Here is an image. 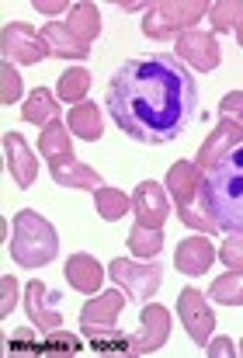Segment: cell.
Returning a JSON list of instances; mask_svg holds the SVG:
<instances>
[{"label":"cell","mask_w":243,"mask_h":358,"mask_svg":"<svg viewBox=\"0 0 243 358\" xmlns=\"http://www.w3.org/2000/svg\"><path fill=\"white\" fill-rule=\"evenodd\" d=\"M21 119L31 122V125H49V122L59 119V98L49 91V87H35L24 105H21Z\"/></svg>","instance_id":"20"},{"label":"cell","mask_w":243,"mask_h":358,"mask_svg":"<svg viewBox=\"0 0 243 358\" xmlns=\"http://www.w3.org/2000/svg\"><path fill=\"white\" fill-rule=\"evenodd\" d=\"M87 91H91V73L80 70V66L66 70V73L59 77V84H56V98H59V101H70V105H80V101L87 98Z\"/></svg>","instance_id":"24"},{"label":"cell","mask_w":243,"mask_h":358,"mask_svg":"<svg viewBox=\"0 0 243 358\" xmlns=\"http://www.w3.org/2000/svg\"><path fill=\"white\" fill-rule=\"evenodd\" d=\"M52 171V181L63 185V188H84V192H98L101 188V174L80 160H66L59 167H49Z\"/></svg>","instance_id":"21"},{"label":"cell","mask_w":243,"mask_h":358,"mask_svg":"<svg viewBox=\"0 0 243 358\" xmlns=\"http://www.w3.org/2000/svg\"><path fill=\"white\" fill-rule=\"evenodd\" d=\"M198 206L223 234H243V146L230 150L202 178Z\"/></svg>","instance_id":"2"},{"label":"cell","mask_w":243,"mask_h":358,"mask_svg":"<svg viewBox=\"0 0 243 358\" xmlns=\"http://www.w3.org/2000/svg\"><path fill=\"white\" fill-rule=\"evenodd\" d=\"M219 261L230 268V271H240L243 268V234H230L219 247Z\"/></svg>","instance_id":"33"},{"label":"cell","mask_w":243,"mask_h":358,"mask_svg":"<svg viewBox=\"0 0 243 358\" xmlns=\"http://www.w3.org/2000/svg\"><path fill=\"white\" fill-rule=\"evenodd\" d=\"M209 296H212L216 303H223V306H243V268L223 275V278H216L212 289H209Z\"/></svg>","instance_id":"27"},{"label":"cell","mask_w":243,"mask_h":358,"mask_svg":"<svg viewBox=\"0 0 243 358\" xmlns=\"http://www.w3.org/2000/svg\"><path fill=\"white\" fill-rule=\"evenodd\" d=\"M212 261H216V247H212L209 237H188L174 250V264L184 275H205Z\"/></svg>","instance_id":"17"},{"label":"cell","mask_w":243,"mask_h":358,"mask_svg":"<svg viewBox=\"0 0 243 358\" xmlns=\"http://www.w3.org/2000/svg\"><path fill=\"white\" fill-rule=\"evenodd\" d=\"M170 338V313L156 303H149L139 317V331L128 334V355H149Z\"/></svg>","instance_id":"9"},{"label":"cell","mask_w":243,"mask_h":358,"mask_svg":"<svg viewBox=\"0 0 243 358\" xmlns=\"http://www.w3.org/2000/svg\"><path fill=\"white\" fill-rule=\"evenodd\" d=\"M24 313L38 334H56L63 331V313H59V292H52L45 282H28L24 285Z\"/></svg>","instance_id":"7"},{"label":"cell","mask_w":243,"mask_h":358,"mask_svg":"<svg viewBox=\"0 0 243 358\" xmlns=\"http://www.w3.org/2000/svg\"><path fill=\"white\" fill-rule=\"evenodd\" d=\"M177 220H181L184 227L198 230V234H216V230H219V227L205 216V209H202V206H184V209H177Z\"/></svg>","instance_id":"32"},{"label":"cell","mask_w":243,"mask_h":358,"mask_svg":"<svg viewBox=\"0 0 243 358\" xmlns=\"http://www.w3.org/2000/svg\"><path fill=\"white\" fill-rule=\"evenodd\" d=\"M38 35H42L49 56H59V59H80V63L91 56V45L80 42L63 21H45V24L38 28Z\"/></svg>","instance_id":"14"},{"label":"cell","mask_w":243,"mask_h":358,"mask_svg":"<svg viewBox=\"0 0 243 358\" xmlns=\"http://www.w3.org/2000/svg\"><path fill=\"white\" fill-rule=\"evenodd\" d=\"M240 14H243L240 0H216V3H209V21H212L216 31H233Z\"/></svg>","instance_id":"29"},{"label":"cell","mask_w":243,"mask_h":358,"mask_svg":"<svg viewBox=\"0 0 243 358\" xmlns=\"http://www.w3.org/2000/svg\"><path fill=\"white\" fill-rule=\"evenodd\" d=\"M122 306H125V292H98L84 310H80V331L84 338L91 334H101V331H112L115 320H119Z\"/></svg>","instance_id":"12"},{"label":"cell","mask_w":243,"mask_h":358,"mask_svg":"<svg viewBox=\"0 0 243 358\" xmlns=\"http://www.w3.org/2000/svg\"><path fill=\"white\" fill-rule=\"evenodd\" d=\"M237 146H243V129H237V125H230V122H219L216 125V132L202 143V150H198V171H212L216 167V160H223L230 150H237Z\"/></svg>","instance_id":"16"},{"label":"cell","mask_w":243,"mask_h":358,"mask_svg":"<svg viewBox=\"0 0 243 358\" xmlns=\"http://www.w3.org/2000/svg\"><path fill=\"white\" fill-rule=\"evenodd\" d=\"M0 101L3 105L21 101V73L14 70V63H3L0 66Z\"/></svg>","instance_id":"31"},{"label":"cell","mask_w":243,"mask_h":358,"mask_svg":"<svg viewBox=\"0 0 243 358\" xmlns=\"http://www.w3.org/2000/svg\"><path fill=\"white\" fill-rule=\"evenodd\" d=\"M3 157H7V171L17 181V188H31L38 178V164H35L28 143L21 139V132H3Z\"/></svg>","instance_id":"13"},{"label":"cell","mask_w":243,"mask_h":358,"mask_svg":"<svg viewBox=\"0 0 243 358\" xmlns=\"http://www.w3.org/2000/svg\"><path fill=\"white\" fill-rule=\"evenodd\" d=\"M132 213H135L139 227L163 230V223L170 216V202H167V192L160 188V181H139V188L132 192Z\"/></svg>","instance_id":"10"},{"label":"cell","mask_w":243,"mask_h":358,"mask_svg":"<svg viewBox=\"0 0 243 358\" xmlns=\"http://www.w3.org/2000/svg\"><path fill=\"white\" fill-rule=\"evenodd\" d=\"M70 132H77V139H87V143H94V139H101V132H105V125H101V108L94 105V101H80V105H73V112H70Z\"/></svg>","instance_id":"23"},{"label":"cell","mask_w":243,"mask_h":358,"mask_svg":"<svg viewBox=\"0 0 243 358\" xmlns=\"http://www.w3.org/2000/svg\"><path fill=\"white\" fill-rule=\"evenodd\" d=\"M0 289H3V299H0V317H7V313L14 310V303H17V278H14V275H3Z\"/></svg>","instance_id":"35"},{"label":"cell","mask_w":243,"mask_h":358,"mask_svg":"<svg viewBox=\"0 0 243 358\" xmlns=\"http://www.w3.org/2000/svg\"><path fill=\"white\" fill-rule=\"evenodd\" d=\"M219 122H230V125L243 129V91H230L219 101Z\"/></svg>","instance_id":"34"},{"label":"cell","mask_w":243,"mask_h":358,"mask_svg":"<svg viewBox=\"0 0 243 358\" xmlns=\"http://www.w3.org/2000/svg\"><path fill=\"white\" fill-rule=\"evenodd\" d=\"M66 282L77 289V292H101L105 285V268L91 257V254H73L63 268Z\"/></svg>","instance_id":"18"},{"label":"cell","mask_w":243,"mask_h":358,"mask_svg":"<svg viewBox=\"0 0 243 358\" xmlns=\"http://www.w3.org/2000/svg\"><path fill=\"white\" fill-rule=\"evenodd\" d=\"M108 275H112V282L119 285L122 292L132 296V299H149L160 289V282H163V268L153 264V257L146 264H132L128 257H115L108 264Z\"/></svg>","instance_id":"5"},{"label":"cell","mask_w":243,"mask_h":358,"mask_svg":"<svg viewBox=\"0 0 243 358\" xmlns=\"http://www.w3.org/2000/svg\"><path fill=\"white\" fill-rule=\"evenodd\" d=\"M77 352H84V341L66 331L45 334V341H38V348H35V355H77Z\"/></svg>","instance_id":"28"},{"label":"cell","mask_w":243,"mask_h":358,"mask_svg":"<svg viewBox=\"0 0 243 358\" xmlns=\"http://www.w3.org/2000/svg\"><path fill=\"white\" fill-rule=\"evenodd\" d=\"M237 355H243V345H240V348H237Z\"/></svg>","instance_id":"40"},{"label":"cell","mask_w":243,"mask_h":358,"mask_svg":"<svg viewBox=\"0 0 243 358\" xmlns=\"http://www.w3.org/2000/svg\"><path fill=\"white\" fill-rule=\"evenodd\" d=\"M205 355L209 358H233L237 355V348H233V341H230V338H216V341H209V345H205Z\"/></svg>","instance_id":"36"},{"label":"cell","mask_w":243,"mask_h":358,"mask_svg":"<svg viewBox=\"0 0 243 358\" xmlns=\"http://www.w3.org/2000/svg\"><path fill=\"white\" fill-rule=\"evenodd\" d=\"M66 28L80 38V42H94L98 35H101V10L94 7V3H87V0H80V3H73L70 7V17H66Z\"/></svg>","instance_id":"22"},{"label":"cell","mask_w":243,"mask_h":358,"mask_svg":"<svg viewBox=\"0 0 243 358\" xmlns=\"http://www.w3.org/2000/svg\"><path fill=\"white\" fill-rule=\"evenodd\" d=\"M125 243H128V250H132L135 257L149 261V257H156V254L163 250V230H149V227H139V223H135V227L128 230Z\"/></svg>","instance_id":"25"},{"label":"cell","mask_w":243,"mask_h":358,"mask_svg":"<svg viewBox=\"0 0 243 358\" xmlns=\"http://www.w3.org/2000/svg\"><path fill=\"white\" fill-rule=\"evenodd\" d=\"M122 10H149V3H132V0H122Z\"/></svg>","instance_id":"38"},{"label":"cell","mask_w":243,"mask_h":358,"mask_svg":"<svg viewBox=\"0 0 243 358\" xmlns=\"http://www.w3.org/2000/svg\"><path fill=\"white\" fill-rule=\"evenodd\" d=\"M233 31H237V42L243 45V14H240V21H237V28H233Z\"/></svg>","instance_id":"39"},{"label":"cell","mask_w":243,"mask_h":358,"mask_svg":"<svg viewBox=\"0 0 243 358\" xmlns=\"http://www.w3.org/2000/svg\"><path fill=\"white\" fill-rule=\"evenodd\" d=\"M59 254V237L49 220H42L35 209H21L14 216V237H10V257L21 268H42Z\"/></svg>","instance_id":"3"},{"label":"cell","mask_w":243,"mask_h":358,"mask_svg":"<svg viewBox=\"0 0 243 358\" xmlns=\"http://www.w3.org/2000/svg\"><path fill=\"white\" fill-rule=\"evenodd\" d=\"M108 115L135 143H170L198 115V84L170 52L125 59L108 84Z\"/></svg>","instance_id":"1"},{"label":"cell","mask_w":243,"mask_h":358,"mask_svg":"<svg viewBox=\"0 0 243 358\" xmlns=\"http://www.w3.org/2000/svg\"><path fill=\"white\" fill-rule=\"evenodd\" d=\"M94 209H98L101 220L115 223V220H122V216L132 209V199H128L125 192H119V188H98V192H94Z\"/></svg>","instance_id":"26"},{"label":"cell","mask_w":243,"mask_h":358,"mask_svg":"<svg viewBox=\"0 0 243 358\" xmlns=\"http://www.w3.org/2000/svg\"><path fill=\"white\" fill-rule=\"evenodd\" d=\"M198 188H202V171H198V164L177 160V164L167 171V195L174 199V206H177V209L195 206Z\"/></svg>","instance_id":"15"},{"label":"cell","mask_w":243,"mask_h":358,"mask_svg":"<svg viewBox=\"0 0 243 358\" xmlns=\"http://www.w3.org/2000/svg\"><path fill=\"white\" fill-rule=\"evenodd\" d=\"M73 3H63V0H35V10L42 14H59V10H70Z\"/></svg>","instance_id":"37"},{"label":"cell","mask_w":243,"mask_h":358,"mask_svg":"<svg viewBox=\"0 0 243 358\" xmlns=\"http://www.w3.org/2000/svg\"><path fill=\"white\" fill-rule=\"evenodd\" d=\"M174 56L184 66H191V70H216L219 59H223L216 31H188V35H181Z\"/></svg>","instance_id":"11"},{"label":"cell","mask_w":243,"mask_h":358,"mask_svg":"<svg viewBox=\"0 0 243 358\" xmlns=\"http://www.w3.org/2000/svg\"><path fill=\"white\" fill-rule=\"evenodd\" d=\"M0 52H3V59H7V63H21V66H35V63H42V59L49 56V49H45L42 35H38L31 24H21V21L3 24Z\"/></svg>","instance_id":"6"},{"label":"cell","mask_w":243,"mask_h":358,"mask_svg":"<svg viewBox=\"0 0 243 358\" xmlns=\"http://www.w3.org/2000/svg\"><path fill=\"white\" fill-rule=\"evenodd\" d=\"M209 17V3L205 0H160L149 3V14L142 17V35L146 38H170V35H188L195 31V24Z\"/></svg>","instance_id":"4"},{"label":"cell","mask_w":243,"mask_h":358,"mask_svg":"<svg viewBox=\"0 0 243 358\" xmlns=\"http://www.w3.org/2000/svg\"><path fill=\"white\" fill-rule=\"evenodd\" d=\"M38 153L49 160V167H59L66 160H73V143H70V125L63 122H49L38 136Z\"/></svg>","instance_id":"19"},{"label":"cell","mask_w":243,"mask_h":358,"mask_svg":"<svg viewBox=\"0 0 243 358\" xmlns=\"http://www.w3.org/2000/svg\"><path fill=\"white\" fill-rule=\"evenodd\" d=\"M177 317H181V324H184V331H188V338L195 345H209V338L216 331V313H212V306L205 303V296L198 289H191V285L181 289V296H177Z\"/></svg>","instance_id":"8"},{"label":"cell","mask_w":243,"mask_h":358,"mask_svg":"<svg viewBox=\"0 0 243 358\" xmlns=\"http://www.w3.org/2000/svg\"><path fill=\"white\" fill-rule=\"evenodd\" d=\"M87 341L101 355H128V334H119L115 327L112 331H101V334H91Z\"/></svg>","instance_id":"30"}]
</instances>
